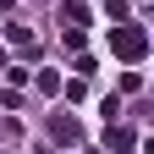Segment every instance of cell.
Instances as JSON below:
<instances>
[{
  "mask_svg": "<svg viewBox=\"0 0 154 154\" xmlns=\"http://www.w3.org/2000/svg\"><path fill=\"white\" fill-rule=\"evenodd\" d=\"M50 132H55V143H77V138H83L72 116H55V121H50Z\"/></svg>",
  "mask_w": 154,
  "mask_h": 154,
  "instance_id": "obj_2",
  "label": "cell"
},
{
  "mask_svg": "<svg viewBox=\"0 0 154 154\" xmlns=\"http://www.w3.org/2000/svg\"><path fill=\"white\" fill-rule=\"evenodd\" d=\"M110 50L121 55V61H143L149 55V33L132 28V22H121V28H110Z\"/></svg>",
  "mask_w": 154,
  "mask_h": 154,
  "instance_id": "obj_1",
  "label": "cell"
}]
</instances>
